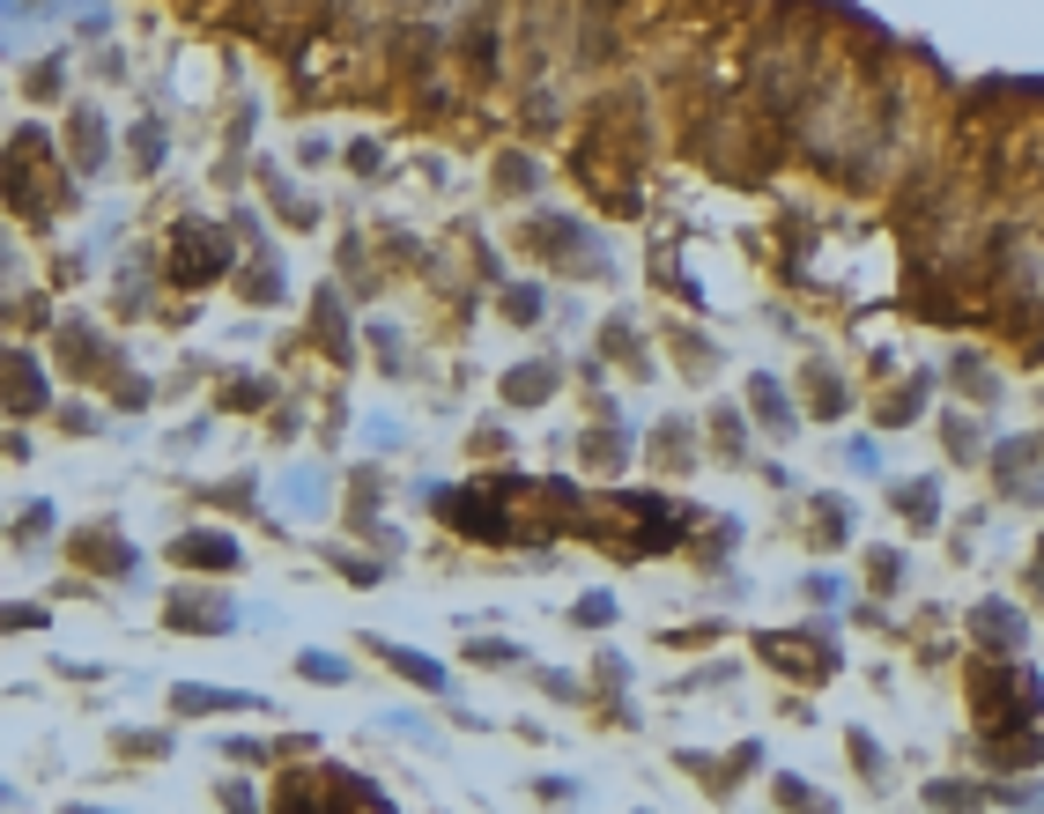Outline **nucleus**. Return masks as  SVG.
<instances>
[{
	"label": "nucleus",
	"mask_w": 1044,
	"mask_h": 814,
	"mask_svg": "<svg viewBox=\"0 0 1044 814\" xmlns=\"http://www.w3.org/2000/svg\"><path fill=\"white\" fill-rule=\"evenodd\" d=\"M274 814H400V807L371 785V778H363V770L319 763V770H297V778H282V792H274Z\"/></svg>",
	"instance_id": "1"
},
{
	"label": "nucleus",
	"mask_w": 1044,
	"mask_h": 814,
	"mask_svg": "<svg viewBox=\"0 0 1044 814\" xmlns=\"http://www.w3.org/2000/svg\"><path fill=\"white\" fill-rule=\"evenodd\" d=\"M1037 704H1044V689L1022 659L978 666V711H985V726H1022V718H1037Z\"/></svg>",
	"instance_id": "2"
},
{
	"label": "nucleus",
	"mask_w": 1044,
	"mask_h": 814,
	"mask_svg": "<svg viewBox=\"0 0 1044 814\" xmlns=\"http://www.w3.org/2000/svg\"><path fill=\"white\" fill-rule=\"evenodd\" d=\"M223 267H230V237L215 230V222H178L171 230V252H164V274H171V282L208 289Z\"/></svg>",
	"instance_id": "3"
},
{
	"label": "nucleus",
	"mask_w": 1044,
	"mask_h": 814,
	"mask_svg": "<svg viewBox=\"0 0 1044 814\" xmlns=\"http://www.w3.org/2000/svg\"><path fill=\"white\" fill-rule=\"evenodd\" d=\"M0 400H8V415L15 422H30L38 408H45V370H38V356H23V348L0 356Z\"/></svg>",
	"instance_id": "4"
},
{
	"label": "nucleus",
	"mask_w": 1044,
	"mask_h": 814,
	"mask_svg": "<svg viewBox=\"0 0 1044 814\" xmlns=\"http://www.w3.org/2000/svg\"><path fill=\"white\" fill-rule=\"evenodd\" d=\"M164 622H171V630H230V622H238V607H230L223 592H171Z\"/></svg>",
	"instance_id": "5"
},
{
	"label": "nucleus",
	"mask_w": 1044,
	"mask_h": 814,
	"mask_svg": "<svg viewBox=\"0 0 1044 814\" xmlns=\"http://www.w3.org/2000/svg\"><path fill=\"white\" fill-rule=\"evenodd\" d=\"M363 644H371V652H378L386 666H393V674H408L415 689H430V696H437V689H452V674H445L437 659H423L415 644H386V637H363Z\"/></svg>",
	"instance_id": "6"
},
{
	"label": "nucleus",
	"mask_w": 1044,
	"mask_h": 814,
	"mask_svg": "<svg viewBox=\"0 0 1044 814\" xmlns=\"http://www.w3.org/2000/svg\"><path fill=\"white\" fill-rule=\"evenodd\" d=\"M178 563H215V570H238V541L230 533H178L171 541Z\"/></svg>",
	"instance_id": "7"
},
{
	"label": "nucleus",
	"mask_w": 1044,
	"mask_h": 814,
	"mask_svg": "<svg viewBox=\"0 0 1044 814\" xmlns=\"http://www.w3.org/2000/svg\"><path fill=\"white\" fill-rule=\"evenodd\" d=\"M171 711L193 718V711H260V696L245 689H171Z\"/></svg>",
	"instance_id": "8"
},
{
	"label": "nucleus",
	"mask_w": 1044,
	"mask_h": 814,
	"mask_svg": "<svg viewBox=\"0 0 1044 814\" xmlns=\"http://www.w3.org/2000/svg\"><path fill=\"white\" fill-rule=\"evenodd\" d=\"M104 148H112V141H104V119L89 112V104H82V112H75V171H97Z\"/></svg>",
	"instance_id": "9"
},
{
	"label": "nucleus",
	"mask_w": 1044,
	"mask_h": 814,
	"mask_svg": "<svg viewBox=\"0 0 1044 814\" xmlns=\"http://www.w3.org/2000/svg\"><path fill=\"white\" fill-rule=\"evenodd\" d=\"M82 563H104V570H134V548H119V533H112V526H89V533H82V548H75Z\"/></svg>",
	"instance_id": "10"
},
{
	"label": "nucleus",
	"mask_w": 1044,
	"mask_h": 814,
	"mask_svg": "<svg viewBox=\"0 0 1044 814\" xmlns=\"http://www.w3.org/2000/svg\"><path fill=\"white\" fill-rule=\"evenodd\" d=\"M748 393H756V408H763V430H778V437L793 430V408H785V393H778L771 378H748Z\"/></svg>",
	"instance_id": "11"
},
{
	"label": "nucleus",
	"mask_w": 1044,
	"mask_h": 814,
	"mask_svg": "<svg viewBox=\"0 0 1044 814\" xmlns=\"http://www.w3.org/2000/svg\"><path fill=\"white\" fill-rule=\"evenodd\" d=\"M763 652H785L778 666H793V674L800 666H815V674L830 666V644H800V637H763Z\"/></svg>",
	"instance_id": "12"
},
{
	"label": "nucleus",
	"mask_w": 1044,
	"mask_h": 814,
	"mask_svg": "<svg viewBox=\"0 0 1044 814\" xmlns=\"http://www.w3.org/2000/svg\"><path fill=\"white\" fill-rule=\"evenodd\" d=\"M978 637H993V644L1015 652V644H1022V615H1015V607H978Z\"/></svg>",
	"instance_id": "13"
},
{
	"label": "nucleus",
	"mask_w": 1044,
	"mask_h": 814,
	"mask_svg": "<svg viewBox=\"0 0 1044 814\" xmlns=\"http://www.w3.org/2000/svg\"><path fill=\"white\" fill-rule=\"evenodd\" d=\"M556 393V370H519V378H504V400H548Z\"/></svg>",
	"instance_id": "14"
},
{
	"label": "nucleus",
	"mask_w": 1044,
	"mask_h": 814,
	"mask_svg": "<svg viewBox=\"0 0 1044 814\" xmlns=\"http://www.w3.org/2000/svg\"><path fill=\"white\" fill-rule=\"evenodd\" d=\"M304 681H348V659H334V652H304Z\"/></svg>",
	"instance_id": "15"
},
{
	"label": "nucleus",
	"mask_w": 1044,
	"mask_h": 814,
	"mask_svg": "<svg viewBox=\"0 0 1044 814\" xmlns=\"http://www.w3.org/2000/svg\"><path fill=\"white\" fill-rule=\"evenodd\" d=\"M134 156H141V171H156V163H164V126H141V134H134Z\"/></svg>",
	"instance_id": "16"
},
{
	"label": "nucleus",
	"mask_w": 1044,
	"mask_h": 814,
	"mask_svg": "<svg viewBox=\"0 0 1044 814\" xmlns=\"http://www.w3.org/2000/svg\"><path fill=\"white\" fill-rule=\"evenodd\" d=\"M785 807H808V814H837V800H822V792H808V785H793V778H785Z\"/></svg>",
	"instance_id": "17"
},
{
	"label": "nucleus",
	"mask_w": 1044,
	"mask_h": 814,
	"mask_svg": "<svg viewBox=\"0 0 1044 814\" xmlns=\"http://www.w3.org/2000/svg\"><path fill=\"white\" fill-rule=\"evenodd\" d=\"M215 800H223L230 814H260V800H252V785H238V778H223V785H215Z\"/></svg>",
	"instance_id": "18"
},
{
	"label": "nucleus",
	"mask_w": 1044,
	"mask_h": 814,
	"mask_svg": "<svg viewBox=\"0 0 1044 814\" xmlns=\"http://www.w3.org/2000/svg\"><path fill=\"white\" fill-rule=\"evenodd\" d=\"M504 311H512L519 326H534V319H541V289H512V296H504Z\"/></svg>",
	"instance_id": "19"
},
{
	"label": "nucleus",
	"mask_w": 1044,
	"mask_h": 814,
	"mask_svg": "<svg viewBox=\"0 0 1044 814\" xmlns=\"http://www.w3.org/2000/svg\"><path fill=\"white\" fill-rule=\"evenodd\" d=\"M896 504H904L911 518H934V511H941V496H934V489H896Z\"/></svg>",
	"instance_id": "20"
},
{
	"label": "nucleus",
	"mask_w": 1044,
	"mask_h": 814,
	"mask_svg": "<svg viewBox=\"0 0 1044 814\" xmlns=\"http://www.w3.org/2000/svg\"><path fill=\"white\" fill-rule=\"evenodd\" d=\"M30 97H60V60H45V67H30Z\"/></svg>",
	"instance_id": "21"
},
{
	"label": "nucleus",
	"mask_w": 1044,
	"mask_h": 814,
	"mask_svg": "<svg viewBox=\"0 0 1044 814\" xmlns=\"http://www.w3.org/2000/svg\"><path fill=\"white\" fill-rule=\"evenodd\" d=\"M467 659H482V666H512V659H526L519 644H474Z\"/></svg>",
	"instance_id": "22"
},
{
	"label": "nucleus",
	"mask_w": 1044,
	"mask_h": 814,
	"mask_svg": "<svg viewBox=\"0 0 1044 814\" xmlns=\"http://www.w3.org/2000/svg\"><path fill=\"white\" fill-rule=\"evenodd\" d=\"M578 622H593V630H600V622H615V600H608V592H593V600H578Z\"/></svg>",
	"instance_id": "23"
},
{
	"label": "nucleus",
	"mask_w": 1044,
	"mask_h": 814,
	"mask_svg": "<svg viewBox=\"0 0 1044 814\" xmlns=\"http://www.w3.org/2000/svg\"><path fill=\"white\" fill-rule=\"evenodd\" d=\"M926 800H934V807H978V792H970V785H934Z\"/></svg>",
	"instance_id": "24"
},
{
	"label": "nucleus",
	"mask_w": 1044,
	"mask_h": 814,
	"mask_svg": "<svg viewBox=\"0 0 1044 814\" xmlns=\"http://www.w3.org/2000/svg\"><path fill=\"white\" fill-rule=\"evenodd\" d=\"M30 622H45V607H0V630H30Z\"/></svg>",
	"instance_id": "25"
},
{
	"label": "nucleus",
	"mask_w": 1044,
	"mask_h": 814,
	"mask_svg": "<svg viewBox=\"0 0 1044 814\" xmlns=\"http://www.w3.org/2000/svg\"><path fill=\"white\" fill-rule=\"evenodd\" d=\"M67 814H104V807H67Z\"/></svg>",
	"instance_id": "26"
}]
</instances>
